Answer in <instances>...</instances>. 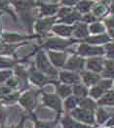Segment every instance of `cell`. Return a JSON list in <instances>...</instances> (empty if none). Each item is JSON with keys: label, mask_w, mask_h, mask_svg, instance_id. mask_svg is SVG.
<instances>
[{"label": "cell", "mask_w": 114, "mask_h": 128, "mask_svg": "<svg viewBox=\"0 0 114 128\" xmlns=\"http://www.w3.org/2000/svg\"><path fill=\"white\" fill-rule=\"evenodd\" d=\"M44 102L46 105H48L49 107L53 108L55 110H61V101L56 95H51V94H45L44 97Z\"/></svg>", "instance_id": "3"}, {"label": "cell", "mask_w": 114, "mask_h": 128, "mask_svg": "<svg viewBox=\"0 0 114 128\" xmlns=\"http://www.w3.org/2000/svg\"><path fill=\"white\" fill-rule=\"evenodd\" d=\"M74 93L76 96L79 97H85L87 95V89L83 87L82 85H76L74 86Z\"/></svg>", "instance_id": "21"}, {"label": "cell", "mask_w": 114, "mask_h": 128, "mask_svg": "<svg viewBox=\"0 0 114 128\" xmlns=\"http://www.w3.org/2000/svg\"><path fill=\"white\" fill-rule=\"evenodd\" d=\"M84 66V61L80 58L73 57L71 58L66 64V68L69 70H81Z\"/></svg>", "instance_id": "6"}, {"label": "cell", "mask_w": 114, "mask_h": 128, "mask_svg": "<svg viewBox=\"0 0 114 128\" xmlns=\"http://www.w3.org/2000/svg\"><path fill=\"white\" fill-rule=\"evenodd\" d=\"M37 64H38V68L41 70L42 72H46V74L50 75H54V76L57 74L56 70L54 68H52V66L47 61L46 57L42 53H39L37 56Z\"/></svg>", "instance_id": "1"}, {"label": "cell", "mask_w": 114, "mask_h": 128, "mask_svg": "<svg viewBox=\"0 0 114 128\" xmlns=\"http://www.w3.org/2000/svg\"><path fill=\"white\" fill-rule=\"evenodd\" d=\"M11 75V72H0V81H4Z\"/></svg>", "instance_id": "35"}, {"label": "cell", "mask_w": 114, "mask_h": 128, "mask_svg": "<svg viewBox=\"0 0 114 128\" xmlns=\"http://www.w3.org/2000/svg\"><path fill=\"white\" fill-rule=\"evenodd\" d=\"M106 70H112L114 72V61H107L105 63Z\"/></svg>", "instance_id": "36"}, {"label": "cell", "mask_w": 114, "mask_h": 128, "mask_svg": "<svg viewBox=\"0 0 114 128\" xmlns=\"http://www.w3.org/2000/svg\"><path fill=\"white\" fill-rule=\"evenodd\" d=\"M31 79L37 84H44L47 82V79L43 75H41L40 74H37V72H33V74L31 76Z\"/></svg>", "instance_id": "18"}, {"label": "cell", "mask_w": 114, "mask_h": 128, "mask_svg": "<svg viewBox=\"0 0 114 128\" xmlns=\"http://www.w3.org/2000/svg\"><path fill=\"white\" fill-rule=\"evenodd\" d=\"M50 54V59L53 62V64L57 66H62L64 64L65 61V55L63 53H55V52H51Z\"/></svg>", "instance_id": "7"}, {"label": "cell", "mask_w": 114, "mask_h": 128, "mask_svg": "<svg viewBox=\"0 0 114 128\" xmlns=\"http://www.w3.org/2000/svg\"><path fill=\"white\" fill-rule=\"evenodd\" d=\"M53 123H48V122H38L36 124V128H54Z\"/></svg>", "instance_id": "30"}, {"label": "cell", "mask_w": 114, "mask_h": 128, "mask_svg": "<svg viewBox=\"0 0 114 128\" xmlns=\"http://www.w3.org/2000/svg\"><path fill=\"white\" fill-rule=\"evenodd\" d=\"M77 103H78V100L75 97H70L69 99L66 100L65 106H66V108H74L76 106Z\"/></svg>", "instance_id": "27"}, {"label": "cell", "mask_w": 114, "mask_h": 128, "mask_svg": "<svg viewBox=\"0 0 114 128\" xmlns=\"http://www.w3.org/2000/svg\"><path fill=\"white\" fill-rule=\"evenodd\" d=\"M61 79L65 83H75L78 82L80 79L77 74H70V72H62L61 74Z\"/></svg>", "instance_id": "9"}, {"label": "cell", "mask_w": 114, "mask_h": 128, "mask_svg": "<svg viewBox=\"0 0 114 128\" xmlns=\"http://www.w3.org/2000/svg\"><path fill=\"white\" fill-rule=\"evenodd\" d=\"M18 128H22V127H21V126H19V127H18Z\"/></svg>", "instance_id": "46"}, {"label": "cell", "mask_w": 114, "mask_h": 128, "mask_svg": "<svg viewBox=\"0 0 114 128\" xmlns=\"http://www.w3.org/2000/svg\"><path fill=\"white\" fill-rule=\"evenodd\" d=\"M106 51L107 55L110 58H114V44H109L106 46Z\"/></svg>", "instance_id": "31"}, {"label": "cell", "mask_w": 114, "mask_h": 128, "mask_svg": "<svg viewBox=\"0 0 114 128\" xmlns=\"http://www.w3.org/2000/svg\"><path fill=\"white\" fill-rule=\"evenodd\" d=\"M42 13L45 15H52L57 11V6L56 5H45L42 7Z\"/></svg>", "instance_id": "22"}, {"label": "cell", "mask_w": 114, "mask_h": 128, "mask_svg": "<svg viewBox=\"0 0 114 128\" xmlns=\"http://www.w3.org/2000/svg\"><path fill=\"white\" fill-rule=\"evenodd\" d=\"M79 53L84 56L87 55H98V54H104V50L102 48H96V47H91L88 45H81L79 48Z\"/></svg>", "instance_id": "4"}, {"label": "cell", "mask_w": 114, "mask_h": 128, "mask_svg": "<svg viewBox=\"0 0 114 128\" xmlns=\"http://www.w3.org/2000/svg\"><path fill=\"white\" fill-rule=\"evenodd\" d=\"M68 44H69V42H67L65 40L53 38V39H50L48 42L46 43V46L49 47V48H54V49H63Z\"/></svg>", "instance_id": "5"}, {"label": "cell", "mask_w": 114, "mask_h": 128, "mask_svg": "<svg viewBox=\"0 0 114 128\" xmlns=\"http://www.w3.org/2000/svg\"><path fill=\"white\" fill-rule=\"evenodd\" d=\"M54 32L56 33H59L60 35H63V36H68L71 34L73 28L70 26H57L54 28Z\"/></svg>", "instance_id": "11"}, {"label": "cell", "mask_w": 114, "mask_h": 128, "mask_svg": "<svg viewBox=\"0 0 114 128\" xmlns=\"http://www.w3.org/2000/svg\"><path fill=\"white\" fill-rule=\"evenodd\" d=\"M88 68L95 72L103 70V60L102 59H90L88 61Z\"/></svg>", "instance_id": "8"}, {"label": "cell", "mask_w": 114, "mask_h": 128, "mask_svg": "<svg viewBox=\"0 0 114 128\" xmlns=\"http://www.w3.org/2000/svg\"><path fill=\"white\" fill-rule=\"evenodd\" d=\"M104 91H105V90H104L102 86L98 85V86H96L95 88H93V90L91 91V95H92L94 98H99V97H101L104 94Z\"/></svg>", "instance_id": "23"}, {"label": "cell", "mask_w": 114, "mask_h": 128, "mask_svg": "<svg viewBox=\"0 0 114 128\" xmlns=\"http://www.w3.org/2000/svg\"><path fill=\"white\" fill-rule=\"evenodd\" d=\"M53 22H54V19H47V20H44V21H40L37 24L36 28L39 32L48 30L51 28V26L53 24Z\"/></svg>", "instance_id": "12"}, {"label": "cell", "mask_w": 114, "mask_h": 128, "mask_svg": "<svg viewBox=\"0 0 114 128\" xmlns=\"http://www.w3.org/2000/svg\"><path fill=\"white\" fill-rule=\"evenodd\" d=\"M4 38L8 41H17V40H20L21 37L19 35H15V34L14 35L13 34H6V35H4Z\"/></svg>", "instance_id": "29"}, {"label": "cell", "mask_w": 114, "mask_h": 128, "mask_svg": "<svg viewBox=\"0 0 114 128\" xmlns=\"http://www.w3.org/2000/svg\"><path fill=\"white\" fill-rule=\"evenodd\" d=\"M62 124L64 128H91L88 127V126H85L83 124H79V123H76L74 122L73 120H71L70 118H65L62 119Z\"/></svg>", "instance_id": "13"}, {"label": "cell", "mask_w": 114, "mask_h": 128, "mask_svg": "<svg viewBox=\"0 0 114 128\" xmlns=\"http://www.w3.org/2000/svg\"><path fill=\"white\" fill-rule=\"evenodd\" d=\"M112 13H113V14H114V7H113V8H112Z\"/></svg>", "instance_id": "45"}, {"label": "cell", "mask_w": 114, "mask_h": 128, "mask_svg": "<svg viewBox=\"0 0 114 128\" xmlns=\"http://www.w3.org/2000/svg\"><path fill=\"white\" fill-rule=\"evenodd\" d=\"M80 19H81V17H80L79 14H77V13H72V14H70V15H67V16L63 19V22H68V24H71V22H73L74 21L80 20Z\"/></svg>", "instance_id": "24"}, {"label": "cell", "mask_w": 114, "mask_h": 128, "mask_svg": "<svg viewBox=\"0 0 114 128\" xmlns=\"http://www.w3.org/2000/svg\"><path fill=\"white\" fill-rule=\"evenodd\" d=\"M90 30H91V32H92L97 33V32H103L104 30V28L101 24H94L91 26Z\"/></svg>", "instance_id": "28"}, {"label": "cell", "mask_w": 114, "mask_h": 128, "mask_svg": "<svg viewBox=\"0 0 114 128\" xmlns=\"http://www.w3.org/2000/svg\"><path fill=\"white\" fill-rule=\"evenodd\" d=\"M80 105H81V107L84 108V110H92L95 108V103L93 101L89 100V99L82 100L80 102Z\"/></svg>", "instance_id": "20"}, {"label": "cell", "mask_w": 114, "mask_h": 128, "mask_svg": "<svg viewBox=\"0 0 114 128\" xmlns=\"http://www.w3.org/2000/svg\"><path fill=\"white\" fill-rule=\"evenodd\" d=\"M111 84H112L111 80H104V81L100 82V84H99V85H101L103 88H104V90H106V89H108V88L111 86Z\"/></svg>", "instance_id": "33"}, {"label": "cell", "mask_w": 114, "mask_h": 128, "mask_svg": "<svg viewBox=\"0 0 114 128\" xmlns=\"http://www.w3.org/2000/svg\"><path fill=\"white\" fill-rule=\"evenodd\" d=\"M58 92H59V94L62 97H66L71 93V89H70L69 86L61 85L58 87Z\"/></svg>", "instance_id": "19"}, {"label": "cell", "mask_w": 114, "mask_h": 128, "mask_svg": "<svg viewBox=\"0 0 114 128\" xmlns=\"http://www.w3.org/2000/svg\"><path fill=\"white\" fill-rule=\"evenodd\" d=\"M104 11H105V7L103 6V5H100V6H97V7L95 8L94 13H95L96 15H102L103 13H104Z\"/></svg>", "instance_id": "32"}, {"label": "cell", "mask_w": 114, "mask_h": 128, "mask_svg": "<svg viewBox=\"0 0 114 128\" xmlns=\"http://www.w3.org/2000/svg\"><path fill=\"white\" fill-rule=\"evenodd\" d=\"M21 103L24 107L28 108H31L34 106V104H35V100H34L33 94H31V93L25 94V95L21 99Z\"/></svg>", "instance_id": "10"}, {"label": "cell", "mask_w": 114, "mask_h": 128, "mask_svg": "<svg viewBox=\"0 0 114 128\" xmlns=\"http://www.w3.org/2000/svg\"><path fill=\"white\" fill-rule=\"evenodd\" d=\"M85 20H86V21H89V22L95 21V18L92 17V16H87V17H85Z\"/></svg>", "instance_id": "40"}, {"label": "cell", "mask_w": 114, "mask_h": 128, "mask_svg": "<svg viewBox=\"0 0 114 128\" xmlns=\"http://www.w3.org/2000/svg\"><path fill=\"white\" fill-rule=\"evenodd\" d=\"M107 118H108V114H107V112H106L105 110H102V108L99 110V112H98V121H99L100 123L104 122Z\"/></svg>", "instance_id": "26"}, {"label": "cell", "mask_w": 114, "mask_h": 128, "mask_svg": "<svg viewBox=\"0 0 114 128\" xmlns=\"http://www.w3.org/2000/svg\"><path fill=\"white\" fill-rule=\"evenodd\" d=\"M99 104H101V105H114V92H108L99 102Z\"/></svg>", "instance_id": "16"}, {"label": "cell", "mask_w": 114, "mask_h": 128, "mask_svg": "<svg viewBox=\"0 0 114 128\" xmlns=\"http://www.w3.org/2000/svg\"><path fill=\"white\" fill-rule=\"evenodd\" d=\"M8 92H9L8 89H6V88H0V96H2L3 94H6Z\"/></svg>", "instance_id": "39"}, {"label": "cell", "mask_w": 114, "mask_h": 128, "mask_svg": "<svg viewBox=\"0 0 114 128\" xmlns=\"http://www.w3.org/2000/svg\"><path fill=\"white\" fill-rule=\"evenodd\" d=\"M63 3H64V4H74L75 2H74V1H64Z\"/></svg>", "instance_id": "43"}, {"label": "cell", "mask_w": 114, "mask_h": 128, "mask_svg": "<svg viewBox=\"0 0 114 128\" xmlns=\"http://www.w3.org/2000/svg\"><path fill=\"white\" fill-rule=\"evenodd\" d=\"M72 116H75L77 119L82 120L87 123H93L94 122L93 114L91 112V110H87L84 108H76L75 110L72 112Z\"/></svg>", "instance_id": "2"}, {"label": "cell", "mask_w": 114, "mask_h": 128, "mask_svg": "<svg viewBox=\"0 0 114 128\" xmlns=\"http://www.w3.org/2000/svg\"><path fill=\"white\" fill-rule=\"evenodd\" d=\"M13 64L12 62L8 60H4V59H0V68H5V66H11Z\"/></svg>", "instance_id": "34"}, {"label": "cell", "mask_w": 114, "mask_h": 128, "mask_svg": "<svg viewBox=\"0 0 114 128\" xmlns=\"http://www.w3.org/2000/svg\"><path fill=\"white\" fill-rule=\"evenodd\" d=\"M10 86H15L16 85V81L15 80H11V81H9V83H8Z\"/></svg>", "instance_id": "42"}, {"label": "cell", "mask_w": 114, "mask_h": 128, "mask_svg": "<svg viewBox=\"0 0 114 128\" xmlns=\"http://www.w3.org/2000/svg\"><path fill=\"white\" fill-rule=\"evenodd\" d=\"M75 35L77 37H86L88 35V30L86 24H79L75 30Z\"/></svg>", "instance_id": "17"}, {"label": "cell", "mask_w": 114, "mask_h": 128, "mask_svg": "<svg viewBox=\"0 0 114 128\" xmlns=\"http://www.w3.org/2000/svg\"><path fill=\"white\" fill-rule=\"evenodd\" d=\"M70 12L69 9H67V8H63L62 10L60 11V16L61 17H63V16H67V14Z\"/></svg>", "instance_id": "37"}, {"label": "cell", "mask_w": 114, "mask_h": 128, "mask_svg": "<svg viewBox=\"0 0 114 128\" xmlns=\"http://www.w3.org/2000/svg\"><path fill=\"white\" fill-rule=\"evenodd\" d=\"M84 81L86 84H95L99 81L100 79V76L98 74H92V72H85L84 74Z\"/></svg>", "instance_id": "14"}, {"label": "cell", "mask_w": 114, "mask_h": 128, "mask_svg": "<svg viewBox=\"0 0 114 128\" xmlns=\"http://www.w3.org/2000/svg\"><path fill=\"white\" fill-rule=\"evenodd\" d=\"M113 124H114V116L111 118V120H110V121L107 123V125H108V126H110V125H113Z\"/></svg>", "instance_id": "41"}, {"label": "cell", "mask_w": 114, "mask_h": 128, "mask_svg": "<svg viewBox=\"0 0 114 128\" xmlns=\"http://www.w3.org/2000/svg\"><path fill=\"white\" fill-rule=\"evenodd\" d=\"M110 34H111L112 37H114V30H110Z\"/></svg>", "instance_id": "44"}, {"label": "cell", "mask_w": 114, "mask_h": 128, "mask_svg": "<svg viewBox=\"0 0 114 128\" xmlns=\"http://www.w3.org/2000/svg\"><path fill=\"white\" fill-rule=\"evenodd\" d=\"M106 24H107L108 26H110V28H114V19L108 20V21L106 22Z\"/></svg>", "instance_id": "38"}, {"label": "cell", "mask_w": 114, "mask_h": 128, "mask_svg": "<svg viewBox=\"0 0 114 128\" xmlns=\"http://www.w3.org/2000/svg\"><path fill=\"white\" fill-rule=\"evenodd\" d=\"M92 6V2H89V1H83V2H80L78 4V9L81 11V12H88L90 10Z\"/></svg>", "instance_id": "25"}, {"label": "cell", "mask_w": 114, "mask_h": 128, "mask_svg": "<svg viewBox=\"0 0 114 128\" xmlns=\"http://www.w3.org/2000/svg\"><path fill=\"white\" fill-rule=\"evenodd\" d=\"M110 38H108L107 35H100V36H94L91 38H87V41L89 43H94V44H99V43H105L109 41Z\"/></svg>", "instance_id": "15"}]
</instances>
